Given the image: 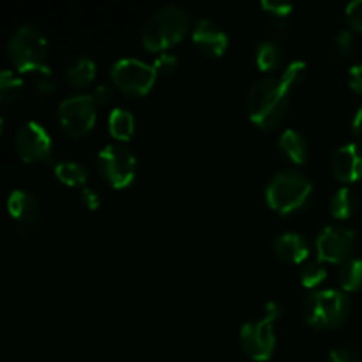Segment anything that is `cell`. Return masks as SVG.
Wrapping results in <instances>:
<instances>
[{
    "label": "cell",
    "mask_w": 362,
    "mask_h": 362,
    "mask_svg": "<svg viewBox=\"0 0 362 362\" xmlns=\"http://www.w3.org/2000/svg\"><path fill=\"white\" fill-rule=\"evenodd\" d=\"M293 88L279 78H262L247 94V115L262 129H274L288 113Z\"/></svg>",
    "instance_id": "obj_1"
},
{
    "label": "cell",
    "mask_w": 362,
    "mask_h": 362,
    "mask_svg": "<svg viewBox=\"0 0 362 362\" xmlns=\"http://www.w3.org/2000/svg\"><path fill=\"white\" fill-rule=\"evenodd\" d=\"M349 85L352 90L362 95V64H357L349 73Z\"/></svg>",
    "instance_id": "obj_32"
},
{
    "label": "cell",
    "mask_w": 362,
    "mask_h": 362,
    "mask_svg": "<svg viewBox=\"0 0 362 362\" xmlns=\"http://www.w3.org/2000/svg\"><path fill=\"white\" fill-rule=\"evenodd\" d=\"M278 148L288 161L296 163V165H303L308 159V152H310V145H308L306 138L299 131L293 129H286L279 136Z\"/></svg>",
    "instance_id": "obj_16"
},
{
    "label": "cell",
    "mask_w": 362,
    "mask_h": 362,
    "mask_svg": "<svg viewBox=\"0 0 362 362\" xmlns=\"http://www.w3.org/2000/svg\"><path fill=\"white\" fill-rule=\"evenodd\" d=\"M255 57H257V64L262 71H272L281 64L283 52L274 41H262L257 46Z\"/></svg>",
    "instance_id": "obj_22"
},
{
    "label": "cell",
    "mask_w": 362,
    "mask_h": 362,
    "mask_svg": "<svg viewBox=\"0 0 362 362\" xmlns=\"http://www.w3.org/2000/svg\"><path fill=\"white\" fill-rule=\"evenodd\" d=\"M7 53L20 73H49L48 42L42 32L32 25H23L11 35Z\"/></svg>",
    "instance_id": "obj_4"
},
{
    "label": "cell",
    "mask_w": 362,
    "mask_h": 362,
    "mask_svg": "<svg viewBox=\"0 0 362 362\" xmlns=\"http://www.w3.org/2000/svg\"><path fill=\"white\" fill-rule=\"evenodd\" d=\"M352 129L354 134L357 136V140L362 141V106L357 110L356 117H354V122H352Z\"/></svg>",
    "instance_id": "obj_35"
},
{
    "label": "cell",
    "mask_w": 362,
    "mask_h": 362,
    "mask_svg": "<svg viewBox=\"0 0 362 362\" xmlns=\"http://www.w3.org/2000/svg\"><path fill=\"white\" fill-rule=\"evenodd\" d=\"M311 191L313 184L306 175L296 170H281L269 180L265 198L269 207L279 214L288 216L306 207Z\"/></svg>",
    "instance_id": "obj_3"
},
{
    "label": "cell",
    "mask_w": 362,
    "mask_h": 362,
    "mask_svg": "<svg viewBox=\"0 0 362 362\" xmlns=\"http://www.w3.org/2000/svg\"><path fill=\"white\" fill-rule=\"evenodd\" d=\"M14 145L25 163L45 161L52 154V136L46 127L35 120H28L18 127Z\"/></svg>",
    "instance_id": "obj_10"
},
{
    "label": "cell",
    "mask_w": 362,
    "mask_h": 362,
    "mask_svg": "<svg viewBox=\"0 0 362 362\" xmlns=\"http://www.w3.org/2000/svg\"><path fill=\"white\" fill-rule=\"evenodd\" d=\"M154 67L138 59H119L112 66V80L127 95H145L154 85Z\"/></svg>",
    "instance_id": "obj_9"
},
{
    "label": "cell",
    "mask_w": 362,
    "mask_h": 362,
    "mask_svg": "<svg viewBox=\"0 0 362 362\" xmlns=\"http://www.w3.org/2000/svg\"><path fill=\"white\" fill-rule=\"evenodd\" d=\"M346 20L356 32H362V0H356L346 6Z\"/></svg>",
    "instance_id": "obj_29"
},
{
    "label": "cell",
    "mask_w": 362,
    "mask_h": 362,
    "mask_svg": "<svg viewBox=\"0 0 362 362\" xmlns=\"http://www.w3.org/2000/svg\"><path fill=\"white\" fill-rule=\"evenodd\" d=\"M299 276L300 281H303V285L306 286V288H317V286H320L322 283L327 279V272L322 267L320 262L317 260L304 262V265L300 267Z\"/></svg>",
    "instance_id": "obj_25"
},
{
    "label": "cell",
    "mask_w": 362,
    "mask_h": 362,
    "mask_svg": "<svg viewBox=\"0 0 362 362\" xmlns=\"http://www.w3.org/2000/svg\"><path fill=\"white\" fill-rule=\"evenodd\" d=\"M193 42L204 55L221 57L228 46V35L216 21L202 18L193 28Z\"/></svg>",
    "instance_id": "obj_12"
},
{
    "label": "cell",
    "mask_w": 362,
    "mask_h": 362,
    "mask_svg": "<svg viewBox=\"0 0 362 362\" xmlns=\"http://www.w3.org/2000/svg\"><path fill=\"white\" fill-rule=\"evenodd\" d=\"M262 7H264V11H267L269 14H272V16L276 18L288 16L290 11L293 9L292 4L279 2V0H264V2H262Z\"/></svg>",
    "instance_id": "obj_30"
},
{
    "label": "cell",
    "mask_w": 362,
    "mask_h": 362,
    "mask_svg": "<svg viewBox=\"0 0 362 362\" xmlns=\"http://www.w3.org/2000/svg\"><path fill=\"white\" fill-rule=\"evenodd\" d=\"M7 209H9V214L13 216L16 221L21 223V226L32 225L34 219L37 218L39 202L37 198L32 193H28V191L16 189L9 194Z\"/></svg>",
    "instance_id": "obj_15"
},
{
    "label": "cell",
    "mask_w": 362,
    "mask_h": 362,
    "mask_svg": "<svg viewBox=\"0 0 362 362\" xmlns=\"http://www.w3.org/2000/svg\"><path fill=\"white\" fill-rule=\"evenodd\" d=\"M81 202H83L85 207L90 209V211H95V209L101 205L99 194L95 193V191L88 189V187H83V189H81Z\"/></svg>",
    "instance_id": "obj_34"
},
{
    "label": "cell",
    "mask_w": 362,
    "mask_h": 362,
    "mask_svg": "<svg viewBox=\"0 0 362 362\" xmlns=\"http://www.w3.org/2000/svg\"><path fill=\"white\" fill-rule=\"evenodd\" d=\"M331 172L339 182H356L362 179V151L356 144L336 148L331 158Z\"/></svg>",
    "instance_id": "obj_13"
},
{
    "label": "cell",
    "mask_w": 362,
    "mask_h": 362,
    "mask_svg": "<svg viewBox=\"0 0 362 362\" xmlns=\"http://www.w3.org/2000/svg\"><path fill=\"white\" fill-rule=\"evenodd\" d=\"M35 94L41 99H49L57 92V85L53 81L52 73H41L35 80Z\"/></svg>",
    "instance_id": "obj_28"
},
{
    "label": "cell",
    "mask_w": 362,
    "mask_h": 362,
    "mask_svg": "<svg viewBox=\"0 0 362 362\" xmlns=\"http://www.w3.org/2000/svg\"><path fill=\"white\" fill-rule=\"evenodd\" d=\"M98 168L110 186L124 189L136 177V158L126 145L110 144L98 154Z\"/></svg>",
    "instance_id": "obj_7"
},
{
    "label": "cell",
    "mask_w": 362,
    "mask_h": 362,
    "mask_svg": "<svg viewBox=\"0 0 362 362\" xmlns=\"http://www.w3.org/2000/svg\"><path fill=\"white\" fill-rule=\"evenodd\" d=\"M66 78L73 87L85 88L94 81L95 64L88 57H74L66 67Z\"/></svg>",
    "instance_id": "obj_17"
},
{
    "label": "cell",
    "mask_w": 362,
    "mask_h": 362,
    "mask_svg": "<svg viewBox=\"0 0 362 362\" xmlns=\"http://www.w3.org/2000/svg\"><path fill=\"white\" fill-rule=\"evenodd\" d=\"M274 251L279 260L286 262V264H300L310 255V247H308L306 239L300 233L296 232L279 235L274 240Z\"/></svg>",
    "instance_id": "obj_14"
},
{
    "label": "cell",
    "mask_w": 362,
    "mask_h": 362,
    "mask_svg": "<svg viewBox=\"0 0 362 362\" xmlns=\"http://www.w3.org/2000/svg\"><path fill=\"white\" fill-rule=\"evenodd\" d=\"M339 285L346 292H357L362 288V260L352 258L339 269Z\"/></svg>",
    "instance_id": "obj_21"
},
{
    "label": "cell",
    "mask_w": 362,
    "mask_h": 362,
    "mask_svg": "<svg viewBox=\"0 0 362 362\" xmlns=\"http://www.w3.org/2000/svg\"><path fill=\"white\" fill-rule=\"evenodd\" d=\"M92 99L95 101V105H108L113 99V88L106 83H99L92 92Z\"/></svg>",
    "instance_id": "obj_31"
},
{
    "label": "cell",
    "mask_w": 362,
    "mask_h": 362,
    "mask_svg": "<svg viewBox=\"0 0 362 362\" xmlns=\"http://www.w3.org/2000/svg\"><path fill=\"white\" fill-rule=\"evenodd\" d=\"M191 25L189 13L184 7L170 4L156 11L141 28V42L148 52H165L186 35Z\"/></svg>",
    "instance_id": "obj_2"
},
{
    "label": "cell",
    "mask_w": 362,
    "mask_h": 362,
    "mask_svg": "<svg viewBox=\"0 0 362 362\" xmlns=\"http://www.w3.org/2000/svg\"><path fill=\"white\" fill-rule=\"evenodd\" d=\"M108 129L115 140L127 141L134 133V117L124 108H115L108 117Z\"/></svg>",
    "instance_id": "obj_18"
},
{
    "label": "cell",
    "mask_w": 362,
    "mask_h": 362,
    "mask_svg": "<svg viewBox=\"0 0 362 362\" xmlns=\"http://www.w3.org/2000/svg\"><path fill=\"white\" fill-rule=\"evenodd\" d=\"M281 315V308L276 303L265 306V315L258 320H251L240 329V346L250 359L265 362L272 357L276 346L274 322Z\"/></svg>",
    "instance_id": "obj_6"
},
{
    "label": "cell",
    "mask_w": 362,
    "mask_h": 362,
    "mask_svg": "<svg viewBox=\"0 0 362 362\" xmlns=\"http://www.w3.org/2000/svg\"><path fill=\"white\" fill-rule=\"evenodd\" d=\"M95 101L92 95L80 94L67 98L59 106V120L64 133L71 138H83L95 124Z\"/></svg>",
    "instance_id": "obj_8"
},
{
    "label": "cell",
    "mask_w": 362,
    "mask_h": 362,
    "mask_svg": "<svg viewBox=\"0 0 362 362\" xmlns=\"http://www.w3.org/2000/svg\"><path fill=\"white\" fill-rule=\"evenodd\" d=\"M329 211L336 219H349L356 211V194L349 187L336 191L329 202Z\"/></svg>",
    "instance_id": "obj_20"
},
{
    "label": "cell",
    "mask_w": 362,
    "mask_h": 362,
    "mask_svg": "<svg viewBox=\"0 0 362 362\" xmlns=\"http://www.w3.org/2000/svg\"><path fill=\"white\" fill-rule=\"evenodd\" d=\"M177 66H179L177 57L172 55V53H161L159 57H156L154 64H152L158 76H170V74L175 73Z\"/></svg>",
    "instance_id": "obj_27"
},
{
    "label": "cell",
    "mask_w": 362,
    "mask_h": 362,
    "mask_svg": "<svg viewBox=\"0 0 362 362\" xmlns=\"http://www.w3.org/2000/svg\"><path fill=\"white\" fill-rule=\"evenodd\" d=\"M55 177L69 187H81L83 189L85 182H87V172L76 161H60L55 166Z\"/></svg>",
    "instance_id": "obj_19"
},
{
    "label": "cell",
    "mask_w": 362,
    "mask_h": 362,
    "mask_svg": "<svg viewBox=\"0 0 362 362\" xmlns=\"http://www.w3.org/2000/svg\"><path fill=\"white\" fill-rule=\"evenodd\" d=\"M329 362H359V359H357V356L352 350L336 349L329 356Z\"/></svg>",
    "instance_id": "obj_33"
},
{
    "label": "cell",
    "mask_w": 362,
    "mask_h": 362,
    "mask_svg": "<svg viewBox=\"0 0 362 362\" xmlns=\"http://www.w3.org/2000/svg\"><path fill=\"white\" fill-rule=\"evenodd\" d=\"M306 74H308L306 64L300 62V60H293V62H290L288 66L285 67L281 78L286 81V83L290 85V87L296 88L297 85L303 83L304 78H306Z\"/></svg>",
    "instance_id": "obj_26"
},
{
    "label": "cell",
    "mask_w": 362,
    "mask_h": 362,
    "mask_svg": "<svg viewBox=\"0 0 362 362\" xmlns=\"http://www.w3.org/2000/svg\"><path fill=\"white\" fill-rule=\"evenodd\" d=\"M356 243V233L345 226H325L317 237V253L320 262L338 264L343 262L352 251Z\"/></svg>",
    "instance_id": "obj_11"
},
{
    "label": "cell",
    "mask_w": 362,
    "mask_h": 362,
    "mask_svg": "<svg viewBox=\"0 0 362 362\" xmlns=\"http://www.w3.org/2000/svg\"><path fill=\"white\" fill-rule=\"evenodd\" d=\"M21 88H23V81L18 74H14L9 69H4L0 73V99H2V103L14 101L20 95Z\"/></svg>",
    "instance_id": "obj_24"
},
{
    "label": "cell",
    "mask_w": 362,
    "mask_h": 362,
    "mask_svg": "<svg viewBox=\"0 0 362 362\" xmlns=\"http://www.w3.org/2000/svg\"><path fill=\"white\" fill-rule=\"evenodd\" d=\"M349 297L338 290H317L303 303V318L315 329H334L345 322L349 315Z\"/></svg>",
    "instance_id": "obj_5"
},
{
    "label": "cell",
    "mask_w": 362,
    "mask_h": 362,
    "mask_svg": "<svg viewBox=\"0 0 362 362\" xmlns=\"http://www.w3.org/2000/svg\"><path fill=\"white\" fill-rule=\"evenodd\" d=\"M352 52H354V37L349 30H339L327 46V53L332 60L349 59Z\"/></svg>",
    "instance_id": "obj_23"
}]
</instances>
